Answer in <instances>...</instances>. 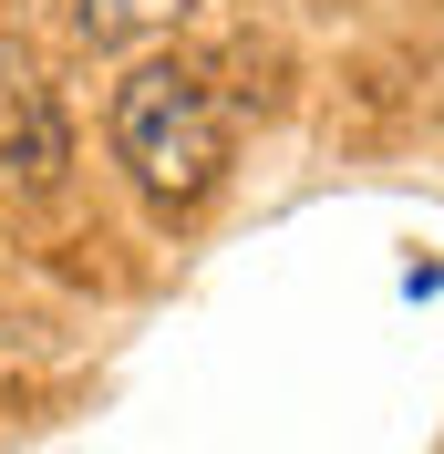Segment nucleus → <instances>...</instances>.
Instances as JSON below:
<instances>
[{
    "mask_svg": "<svg viewBox=\"0 0 444 454\" xmlns=\"http://www.w3.org/2000/svg\"><path fill=\"white\" fill-rule=\"evenodd\" d=\"M196 0H83V31L93 42H145V31H176Z\"/></svg>",
    "mask_w": 444,
    "mask_h": 454,
    "instance_id": "2",
    "label": "nucleus"
},
{
    "mask_svg": "<svg viewBox=\"0 0 444 454\" xmlns=\"http://www.w3.org/2000/svg\"><path fill=\"white\" fill-rule=\"evenodd\" d=\"M114 166L155 217H196L227 176V104L196 62H135L114 83Z\"/></svg>",
    "mask_w": 444,
    "mask_h": 454,
    "instance_id": "1",
    "label": "nucleus"
}]
</instances>
